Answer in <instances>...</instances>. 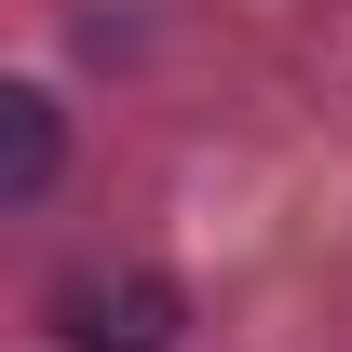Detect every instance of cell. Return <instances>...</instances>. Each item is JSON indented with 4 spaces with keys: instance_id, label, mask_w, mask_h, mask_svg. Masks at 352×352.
<instances>
[{
    "instance_id": "obj_1",
    "label": "cell",
    "mask_w": 352,
    "mask_h": 352,
    "mask_svg": "<svg viewBox=\"0 0 352 352\" xmlns=\"http://www.w3.org/2000/svg\"><path fill=\"white\" fill-rule=\"evenodd\" d=\"M41 325H54L68 352H176L190 311H176L163 271H68V285L41 298Z\"/></svg>"
},
{
    "instance_id": "obj_2",
    "label": "cell",
    "mask_w": 352,
    "mask_h": 352,
    "mask_svg": "<svg viewBox=\"0 0 352 352\" xmlns=\"http://www.w3.org/2000/svg\"><path fill=\"white\" fill-rule=\"evenodd\" d=\"M0 190L14 204L54 190V95H0Z\"/></svg>"
}]
</instances>
